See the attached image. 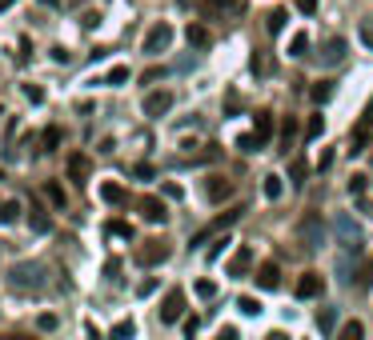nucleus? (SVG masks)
<instances>
[{"label": "nucleus", "instance_id": "obj_42", "mask_svg": "<svg viewBox=\"0 0 373 340\" xmlns=\"http://www.w3.org/2000/svg\"><path fill=\"white\" fill-rule=\"evenodd\" d=\"M229 245H233L229 236H221V240H213V245H209V260H217V256H221V252L229 249Z\"/></svg>", "mask_w": 373, "mask_h": 340}, {"label": "nucleus", "instance_id": "obj_31", "mask_svg": "<svg viewBox=\"0 0 373 340\" xmlns=\"http://www.w3.org/2000/svg\"><path fill=\"white\" fill-rule=\"evenodd\" d=\"M365 188H370V177H365V172H353V177H350L353 201H365Z\"/></svg>", "mask_w": 373, "mask_h": 340}, {"label": "nucleus", "instance_id": "obj_52", "mask_svg": "<svg viewBox=\"0 0 373 340\" xmlns=\"http://www.w3.org/2000/svg\"><path fill=\"white\" fill-rule=\"evenodd\" d=\"M197 328H201V320H197V317H185V337H197Z\"/></svg>", "mask_w": 373, "mask_h": 340}, {"label": "nucleus", "instance_id": "obj_34", "mask_svg": "<svg viewBox=\"0 0 373 340\" xmlns=\"http://www.w3.org/2000/svg\"><path fill=\"white\" fill-rule=\"evenodd\" d=\"M193 293L201 296V300H213V296H217V284H213L209 276H201V280H197V284H193Z\"/></svg>", "mask_w": 373, "mask_h": 340}, {"label": "nucleus", "instance_id": "obj_9", "mask_svg": "<svg viewBox=\"0 0 373 340\" xmlns=\"http://www.w3.org/2000/svg\"><path fill=\"white\" fill-rule=\"evenodd\" d=\"M140 109H145V116H164L169 109H173V92H169V89H153L149 96H145Z\"/></svg>", "mask_w": 373, "mask_h": 340}, {"label": "nucleus", "instance_id": "obj_58", "mask_svg": "<svg viewBox=\"0 0 373 340\" xmlns=\"http://www.w3.org/2000/svg\"><path fill=\"white\" fill-rule=\"evenodd\" d=\"M12 4H17V0H0V12H8V8H12Z\"/></svg>", "mask_w": 373, "mask_h": 340}, {"label": "nucleus", "instance_id": "obj_54", "mask_svg": "<svg viewBox=\"0 0 373 340\" xmlns=\"http://www.w3.org/2000/svg\"><path fill=\"white\" fill-rule=\"evenodd\" d=\"M361 280H365V284H370V280H373V256H370V260H365V269H361Z\"/></svg>", "mask_w": 373, "mask_h": 340}, {"label": "nucleus", "instance_id": "obj_32", "mask_svg": "<svg viewBox=\"0 0 373 340\" xmlns=\"http://www.w3.org/2000/svg\"><path fill=\"white\" fill-rule=\"evenodd\" d=\"M61 128H56V124H48L45 128V136H41V144H45V148H41V152H52V148H61Z\"/></svg>", "mask_w": 373, "mask_h": 340}, {"label": "nucleus", "instance_id": "obj_8", "mask_svg": "<svg viewBox=\"0 0 373 340\" xmlns=\"http://www.w3.org/2000/svg\"><path fill=\"white\" fill-rule=\"evenodd\" d=\"M326 293V276L321 272H301V280H297V300H317V296Z\"/></svg>", "mask_w": 373, "mask_h": 340}, {"label": "nucleus", "instance_id": "obj_23", "mask_svg": "<svg viewBox=\"0 0 373 340\" xmlns=\"http://www.w3.org/2000/svg\"><path fill=\"white\" fill-rule=\"evenodd\" d=\"M333 92H337L333 80H317V84L309 89V96H313V104H329V100H333Z\"/></svg>", "mask_w": 373, "mask_h": 340}, {"label": "nucleus", "instance_id": "obj_6", "mask_svg": "<svg viewBox=\"0 0 373 340\" xmlns=\"http://www.w3.org/2000/svg\"><path fill=\"white\" fill-rule=\"evenodd\" d=\"M169 245H164V240H145V245H140L137 249V264L140 269H157V264H164V260H169Z\"/></svg>", "mask_w": 373, "mask_h": 340}, {"label": "nucleus", "instance_id": "obj_37", "mask_svg": "<svg viewBox=\"0 0 373 340\" xmlns=\"http://www.w3.org/2000/svg\"><path fill=\"white\" fill-rule=\"evenodd\" d=\"M237 308H241L245 317H261V300H257V296H241V300H237Z\"/></svg>", "mask_w": 373, "mask_h": 340}, {"label": "nucleus", "instance_id": "obj_40", "mask_svg": "<svg viewBox=\"0 0 373 340\" xmlns=\"http://www.w3.org/2000/svg\"><path fill=\"white\" fill-rule=\"evenodd\" d=\"M333 324H337V313H333V308H321V313H317V328H321V332H333Z\"/></svg>", "mask_w": 373, "mask_h": 340}, {"label": "nucleus", "instance_id": "obj_47", "mask_svg": "<svg viewBox=\"0 0 373 340\" xmlns=\"http://www.w3.org/2000/svg\"><path fill=\"white\" fill-rule=\"evenodd\" d=\"M361 45L373 52V24H361Z\"/></svg>", "mask_w": 373, "mask_h": 340}, {"label": "nucleus", "instance_id": "obj_30", "mask_svg": "<svg viewBox=\"0 0 373 340\" xmlns=\"http://www.w3.org/2000/svg\"><path fill=\"white\" fill-rule=\"evenodd\" d=\"M337 340H365L361 320H345V324H341V332H337Z\"/></svg>", "mask_w": 373, "mask_h": 340}, {"label": "nucleus", "instance_id": "obj_33", "mask_svg": "<svg viewBox=\"0 0 373 340\" xmlns=\"http://www.w3.org/2000/svg\"><path fill=\"white\" fill-rule=\"evenodd\" d=\"M237 148H241V152H261L265 144H261L253 133H241V136H237Z\"/></svg>", "mask_w": 373, "mask_h": 340}, {"label": "nucleus", "instance_id": "obj_59", "mask_svg": "<svg viewBox=\"0 0 373 340\" xmlns=\"http://www.w3.org/2000/svg\"><path fill=\"white\" fill-rule=\"evenodd\" d=\"M265 340H289V337H285V332H269Z\"/></svg>", "mask_w": 373, "mask_h": 340}, {"label": "nucleus", "instance_id": "obj_25", "mask_svg": "<svg viewBox=\"0 0 373 340\" xmlns=\"http://www.w3.org/2000/svg\"><path fill=\"white\" fill-rule=\"evenodd\" d=\"M293 140H297V120H293V116H285V120H281V152H289V148H293Z\"/></svg>", "mask_w": 373, "mask_h": 340}, {"label": "nucleus", "instance_id": "obj_1", "mask_svg": "<svg viewBox=\"0 0 373 340\" xmlns=\"http://www.w3.org/2000/svg\"><path fill=\"white\" fill-rule=\"evenodd\" d=\"M333 236H337L341 252H350V256H361V249H365V232H361V225L353 220L350 212L333 216Z\"/></svg>", "mask_w": 373, "mask_h": 340}, {"label": "nucleus", "instance_id": "obj_36", "mask_svg": "<svg viewBox=\"0 0 373 340\" xmlns=\"http://www.w3.org/2000/svg\"><path fill=\"white\" fill-rule=\"evenodd\" d=\"M305 52H309V32H297L289 41V56H305Z\"/></svg>", "mask_w": 373, "mask_h": 340}, {"label": "nucleus", "instance_id": "obj_50", "mask_svg": "<svg viewBox=\"0 0 373 340\" xmlns=\"http://www.w3.org/2000/svg\"><path fill=\"white\" fill-rule=\"evenodd\" d=\"M164 196H173V201H181V196H185V188H181V184H164Z\"/></svg>", "mask_w": 373, "mask_h": 340}, {"label": "nucleus", "instance_id": "obj_27", "mask_svg": "<svg viewBox=\"0 0 373 340\" xmlns=\"http://www.w3.org/2000/svg\"><path fill=\"white\" fill-rule=\"evenodd\" d=\"M261 192H265V201H281L285 184H281V177H277V172H269V177H265V184H261Z\"/></svg>", "mask_w": 373, "mask_h": 340}, {"label": "nucleus", "instance_id": "obj_41", "mask_svg": "<svg viewBox=\"0 0 373 340\" xmlns=\"http://www.w3.org/2000/svg\"><path fill=\"white\" fill-rule=\"evenodd\" d=\"M321 133H326V120L313 113V116H309V124H305V136H309V140H317Z\"/></svg>", "mask_w": 373, "mask_h": 340}, {"label": "nucleus", "instance_id": "obj_49", "mask_svg": "<svg viewBox=\"0 0 373 340\" xmlns=\"http://www.w3.org/2000/svg\"><path fill=\"white\" fill-rule=\"evenodd\" d=\"M137 293H140V296H153V293H157V280H153V276H149V280H140Z\"/></svg>", "mask_w": 373, "mask_h": 340}, {"label": "nucleus", "instance_id": "obj_28", "mask_svg": "<svg viewBox=\"0 0 373 340\" xmlns=\"http://www.w3.org/2000/svg\"><path fill=\"white\" fill-rule=\"evenodd\" d=\"M21 212H24V208L17 201H4V204H0V225H17V220H21Z\"/></svg>", "mask_w": 373, "mask_h": 340}, {"label": "nucleus", "instance_id": "obj_5", "mask_svg": "<svg viewBox=\"0 0 373 340\" xmlns=\"http://www.w3.org/2000/svg\"><path fill=\"white\" fill-rule=\"evenodd\" d=\"M169 45H173V24H169V21H157L149 32H145V52H149V56L164 52Z\"/></svg>", "mask_w": 373, "mask_h": 340}, {"label": "nucleus", "instance_id": "obj_4", "mask_svg": "<svg viewBox=\"0 0 373 340\" xmlns=\"http://www.w3.org/2000/svg\"><path fill=\"white\" fill-rule=\"evenodd\" d=\"M241 12H245L241 0H201V16L205 21H233Z\"/></svg>", "mask_w": 373, "mask_h": 340}, {"label": "nucleus", "instance_id": "obj_38", "mask_svg": "<svg viewBox=\"0 0 373 340\" xmlns=\"http://www.w3.org/2000/svg\"><path fill=\"white\" fill-rule=\"evenodd\" d=\"M125 80H129V65H113L105 76V84H125Z\"/></svg>", "mask_w": 373, "mask_h": 340}, {"label": "nucleus", "instance_id": "obj_29", "mask_svg": "<svg viewBox=\"0 0 373 340\" xmlns=\"http://www.w3.org/2000/svg\"><path fill=\"white\" fill-rule=\"evenodd\" d=\"M105 232H109V236H117V240H133V225H129V220H109Z\"/></svg>", "mask_w": 373, "mask_h": 340}, {"label": "nucleus", "instance_id": "obj_61", "mask_svg": "<svg viewBox=\"0 0 373 340\" xmlns=\"http://www.w3.org/2000/svg\"><path fill=\"white\" fill-rule=\"evenodd\" d=\"M0 116H4V113H0Z\"/></svg>", "mask_w": 373, "mask_h": 340}, {"label": "nucleus", "instance_id": "obj_19", "mask_svg": "<svg viewBox=\"0 0 373 340\" xmlns=\"http://www.w3.org/2000/svg\"><path fill=\"white\" fill-rule=\"evenodd\" d=\"M100 201H105V204H125V201H129V192H125V184L105 181V184H100Z\"/></svg>", "mask_w": 373, "mask_h": 340}, {"label": "nucleus", "instance_id": "obj_7", "mask_svg": "<svg viewBox=\"0 0 373 340\" xmlns=\"http://www.w3.org/2000/svg\"><path fill=\"white\" fill-rule=\"evenodd\" d=\"M181 317H185V293H181V288H169L161 300V320L164 324H177Z\"/></svg>", "mask_w": 373, "mask_h": 340}, {"label": "nucleus", "instance_id": "obj_39", "mask_svg": "<svg viewBox=\"0 0 373 340\" xmlns=\"http://www.w3.org/2000/svg\"><path fill=\"white\" fill-rule=\"evenodd\" d=\"M305 177H309L305 160H289V181H293V184H305Z\"/></svg>", "mask_w": 373, "mask_h": 340}, {"label": "nucleus", "instance_id": "obj_51", "mask_svg": "<svg viewBox=\"0 0 373 340\" xmlns=\"http://www.w3.org/2000/svg\"><path fill=\"white\" fill-rule=\"evenodd\" d=\"M52 60H56V65H69V48L56 45V48H52Z\"/></svg>", "mask_w": 373, "mask_h": 340}, {"label": "nucleus", "instance_id": "obj_48", "mask_svg": "<svg viewBox=\"0 0 373 340\" xmlns=\"http://www.w3.org/2000/svg\"><path fill=\"white\" fill-rule=\"evenodd\" d=\"M297 12H305V16H313V12H317V0H297Z\"/></svg>", "mask_w": 373, "mask_h": 340}, {"label": "nucleus", "instance_id": "obj_26", "mask_svg": "<svg viewBox=\"0 0 373 340\" xmlns=\"http://www.w3.org/2000/svg\"><path fill=\"white\" fill-rule=\"evenodd\" d=\"M365 140H370V124H357V133L350 136V157H361V152H365Z\"/></svg>", "mask_w": 373, "mask_h": 340}, {"label": "nucleus", "instance_id": "obj_18", "mask_svg": "<svg viewBox=\"0 0 373 340\" xmlns=\"http://www.w3.org/2000/svg\"><path fill=\"white\" fill-rule=\"evenodd\" d=\"M273 128H277V124H273V116H269V113H257L253 116V136L261 140V144H269V140H273Z\"/></svg>", "mask_w": 373, "mask_h": 340}, {"label": "nucleus", "instance_id": "obj_21", "mask_svg": "<svg viewBox=\"0 0 373 340\" xmlns=\"http://www.w3.org/2000/svg\"><path fill=\"white\" fill-rule=\"evenodd\" d=\"M285 21H289V8H273V12L265 16V32H269V36H281V32H285Z\"/></svg>", "mask_w": 373, "mask_h": 340}, {"label": "nucleus", "instance_id": "obj_22", "mask_svg": "<svg viewBox=\"0 0 373 340\" xmlns=\"http://www.w3.org/2000/svg\"><path fill=\"white\" fill-rule=\"evenodd\" d=\"M28 228H32V232H48V228H52V220H48V212L41 208V204L28 208Z\"/></svg>", "mask_w": 373, "mask_h": 340}, {"label": "nucleus", "instance_id": "obj_44", "mask_svg": "<svg viewBox=\"0 0 373 340\" xmlns=\"http://www.w3.org/2000/svg\"><path fill=\"white\" fill-rule=\"evenodd\" d=\"M253 72H257V76H265V72H269V60H265V52H253Z\"/></svg>", "mask_w": 373, "mask_h": 340}, {"label": "nucleus", "instance_id": "obj_15", "mask_svg": "<svg viewBox=\"0 0 373 340\" xmlns=\"http://www.w3.org/2000/svg\"><path fill=\"white\" fill-rule=\"evenodd\" d=\"M89 177H93V160L85 157V152H72V157H69V181L85 184Z\"/></svg>", "mask_w": 373, "mask_h": 340}, {"label": "nucleus", "instance_id": "obj_55", "mask_svg": "<svg viewBox=\"0 0 373 340\" xmlns=\"http://www.w3.org/2000/svg\"><path fill=\"white\" fill-rule=\"evenodd\" d=\"M217 340H237V328H221V332H217Z\"/></svg>", "mask_w": 373, "mask_h": 340}, {"label": "nucleus", "instance_id": "obj_14", "mask_svg": "<svg viewBox=\"0 0 373 340\" xmlns=\"http://www.w3.org/2000/svg\"><path fill=\"white\" fill-rule=\"evenodd\" d=\"M205 196H209L213 204L229 201V196H233V181H229V177H209V181H205Z\"/></svg>", "mask_w": 373, "mask_h": 340}, {"label": "nucleus", "instance_id": "obj_35", "mask_svg": "<svg viewBox=\"0 0 373 340\" xmlns=\"http://www.w3.org/2000/svg\"><path fill=\"white\" fill-rule=\"evenodd\" d=\"M133 332H137V324H133V320H120L117 328L109 332V340H133Z\"/></svg>", "mask_w": 373, "mask_h": 340}, {"label": "nucleus", "instance_id": "obj_16", "mask_svg": "<svg viewBox=\"0 0 373 340\" xmlns=\"http://www.w3.org/2000/svg\"><path fill=\"white\" fill-rule=\"evenodd\" d=\"M341 60H345V41H341V36L326 41V48H321V65H341Z\"/></svg>", "mask_w": 373, "mask_h": 340}, {"label": "nucleus", "instance_id": "obj_2", "mask_svg": "<svg viewBox=\"0 0 373 340\" xmlns=\"http://www.w3.org/2000/svg\"><path fill=\"white\" fill-rule=\"evenodd\" d=\"M8 284L17 288V293H41L45 288V264H17V269L8 272Z\"/></svg>", "mask_w": 373, "mask_h": 340}, {"label": "nucleus", "instance_id": "obj_24", "mask_svg": "<svg viewBox=\"0 0 373 340\" xmlns=\"http://www.w3.org/2000/svg\"><path fill=\"white\" fill-rule=\"evenodd\" d=\"M45 201L52 204V208H65V204H69V196H65L61 181H45Z\"/></svg>", "mask_w": 373, "mask_h": 340}, {"label": "nucleus", "instance_id": "obj_57", "mask_svg": "<svg viewBox=\"0 0 373 340\" xmlns=\"http://www.w3.org/2000/svg\"><path fill=\"white\" fill-rule=\"evenodd\" d=\"M0 340H32V337H24V332H8V337H0Z\"/></svg>", "mask_w": 373, "mask_h": 340}, {"label": "nucleus", "instance_id": "obj_60", "mask_svg": "<svg viewBox=\"0 0 373 340\" xmlns=\"http://www.w3.org/2000/svg\"><path fill=\"white\" fill-rule=\"evenodd\" d=\"M41 4H48V8H56V4H61V0H41Z\"/></svg>", "mask_w": 373, "mask_h": 340}, {"label": "nucleus", "instance_id": "obj_17", "mask_svg": "<svg viewBox=\"0 0 373 340\" xmlns=\"http://www.w3.org/2000/svg\"><path fill=\"white\" fill-rule=\"evenodd\" d=\"M337 280H341V284H357V256L341 252V260H337Z\"/></svg>", "mask_w": 373, "mask_h": 340}, {"label": "nucleus", "instance_id": "obj_45", "mask_svg": "<svg viewBox=\"0 0 373 340\" xmlns=\"http://www.w3.org/2000/svg\"><path fill=\"white\" fill-rule=\"evenodd\" d=\"M36 324H41V332H52V328H56L61 320L52 317V313H41V320H36Z\"/></svg>", "mask_w": 373, "mask_h": 340}, {"label": "nucleus", "instance_id": "obj_20", "mask_svg": "<svg viewBox=\"0 0 373 340\" xmlns=\"http://www.w3.org/2000/svg\"><path fill=\"white\" fill-rule=\"evenodd\" d=\"M185 41L193 48H209L213 45V36H209V28H205V24H189V28H185Z\"/></svg>", "mask_w": 373, "mask_h": 340}, {"label": "nucleus", "instance_id": "obj_10", "mask_svg": "<svg viewBox=\"0 0 373 340\" xmlns=\"http://www.w3.org/2000/svg\"><path fill=\"white\" fill-rule=\"evenodd\" d=\"M241 212H245V208H229V212H221V216H217V220H213V225L205 228V232H197V236H193V249H201V245L209 240L213 232H221V228H229L233 220H241Z\"/></svg>", "mask_w": 373, "mask_h": 340}, {"label": "nucleus", "instance_id": "obj_43", "mask_svg": "<svg viewBox=\"0 0 373 340\" xmlns=\"http://www.w3.org/2000/svg\"><path fill=\"white\" fill-rule=\"evenodd\" d=\"M24 96H28L32 104H41V100H45V89H41V84H24Z\"/></svg>", "mask_w": 373, "mask_h": 340}, {"label": "nucleus", "instance_id": "obj_11", "mask_svg": "<svg viewBox=\"0 0 373 340\" xmlns=\"http://www.w3.org/2000/svg\"><path fill=\"white\" fill-rule=\"evenodd\" d=\"M137 208H140V216H145L149 225H164V220H169V212H164V201H161V196H140Z\"/></svg>", "mask_w": 373, "mask_h": 340}, {"label": "nucleus", "instance_id": "obj_12", "mask_svg": "<svg viewBox=\"0 0 373 340\" xmlns=\"http://www.w3.org/2000/svg\"><path fill=\"white\" fill-rule=\"evenodd\" d=\"M253 280H257V288H261V293H277V288H281V269L273 264V260H265V264L257 269Z\"/></svg>", "mask_w": 373, "mask_h": 340}, {"label": "nucleus", "instance_id": "obj_56", "mask_svg": "<svg viewBox=\"0 0 373 340\" xmlns=\"http://www.w3.org/2000/svg\"><path fill=\"white\" fill-rule=\"evenodd\" d=\"M361 124H370V128H373V100L365 104V120H361Z\"/></svg>", "mask_w": 373, "mask_h": 340}, {"label": "nucleus", "instance_id": "obj_13", "mask_svg": "<svg viewBox=\"0 0 373 340\" xmlns=\"http://www.w3.org/2000/svg\"><path fill=\"white\" fill-rule=\"evenodd\" d=\"M249 269H253V249H249V245H241V249H237L233 256H229V264H225V272L241 280V276H245Z\"/></svg>", "mask_w": 373, "mask_h": 340}, {"label": "nucleus", "instance_id": "obj_46", "mask_svg": "<svg viewBox=\"0 0 373 340\" xmlns=\"http://www.w3.org/2000/svg\"><path fill=\"white\" fill-rule=\"evenodd\" d=\"M133 177H137V181H153V164H137Z\"/></svg>", "mask_w": 373, "mask_h": 340}, {"label": "nucleus", "instance_id": "obj_3", "mask_svg": "<svg viewBox=\"0 0 373 340\" xmlns=\"http://www.w3.org/2000/svg\"><path fill=\"white\" fill-rule=\"evenodd\" d=\"M301 245L305 249H313V252H321L329 245V228H326V220L317 216V212H305V220H301Z\"/></svg>", "mask_w": 373, "mask_h": 340}, {"label": "nucleus", "instance_id": "obj_53", "mask_svg": "<svg viewBox=\"0 0 373 340\" xmlns=\"http://www.w3.org/2000/svg\"><path fill=\"white\" fill-rule=\"evenodd\" d=\"M329 164H333V148H326V152H321V157H317V168H321V172H326Z\"/></svg>", "mask_w": 373, "mask_h": 340}]
</instances>
